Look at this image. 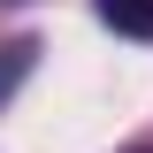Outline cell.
<instances>
[{
	"instance_id": "cell-1",
	"label": "cell",
	"mask_w": 153,
	"mask_h": 153,
	"mask_svg": "<svg viewBox=\"0 0 153 153\" xmlns=\"http://www.w3.org/2000/svg\"><path fill=\"white\" fill-rule=\"evenodd\" d=\"M100 16L130 38H153V0H100Z\"/></svg>"
},
{
	"instance_id": "cell-2",
	"label": "cell",
	"mask_w": 153,
	"mask_h": 153,
	"mask_svg": "<svg viewBox=\"0 0 153 153\" xmlns=\"http://www.w3.org/2000/svg\"><path fill=\"white\" fill-rule=\"evenodd\" d=\"M138 153H153V146H138Z\"/></svg>"
}]
</instances>
